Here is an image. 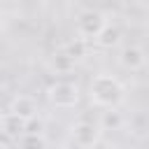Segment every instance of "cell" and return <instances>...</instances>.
<instances>
[{
	"mask_svg": "<svg viewBox=\"0 0 149 149\" xmlns=\"http://www.w3.org/2000/svg\"><path fill=\"white\" fill-rule=\"evenodd\" d=\"M126 98V91H123V84L109 74V72H98L91 77L88 81V100L95 105V107H102V109H109V107H119Z\"/></svg>",
	"mask_w": 149,
	"mask_h": 149,
	"instance_id": "1",
	"label": "cell"
},
{
	"mask_svg": "<svg viewBox=\"0 0 149 149\" xmlns=\"http://www.w3.org/2000/svg\"><path fill=\"white\" fill-rule=\"evenodd\" d=\"M107 23V16L100 12V9H81L74 19V30H77V37L81 40H95L98 33L105 28Z\"/></svg>",
	"mask_w": 149,
	"mask_h": 149,
	"instance_id": "2",
	"label": "cell"
},
{
	"mask_svg": "<svg viewBox=\"0 0 149 149\" xmlns=\"http://www.w3.org/2000/svg\"><path fill=\"white\" fill-rule=\"evenodd\" d=\"M47 98L54 107H61V109H72L77 107L79 102V88L77 84L72 81H54L49 88H47Z\"/></svg>",
	"mask_w": 149,
	"mask_h": 149,
	"instance_id": "3",
	"label": "cell"
},
{
	"mask_svg": "<svg viewBox=\"0 0 149 149\" xmlns=\"http://www.w3.org/2000/svg\"><path fill=\"white\" fill-rule=\"evenodd\" d=\"M100 135H102V128L93 121H77L72 126V142L79 149H93L100 142Z\"/></svg>",
	"mask_w": 149,
	"mask_h": 149,
	"instance_id": "4",
	"label": "cell"
},
{
	"mask_svg": "<svg viewBox=\"0 0 149 149\" xmlns=\"http://www.w3.org/2000/svg\"><path fill=\"white\" fill-rule=\"evenodd\" d=\"M119 65L128 72H137L147 65V51L137 44H128V47H121L119 49V56H116Z\"/></svg>",
	"mask_w": 149,
	"mask_h": 149,
	"instance_id": "5",
	"label": "cell"
},
{
	"mask_svg": "<svg viewBox=\"0 0 149 149\" xmlns=\"http://www.w3.org/2000/svg\"><path fill=\"white\" fill-rule=\"evenodd\" d=\"M7 109L14 112L16 116H21L23 121H30V119L37 116V102H35V98L28 95V93H16V95H12Z\"/></svg>",
	"mask_w": 149,
	"mask_h": 149,
	"instance_id": "6",
	"label": "cell"
},
{
	"mask_svg": "<svg viewBox=\"0 0 149 149\" xmlns=\"http://www.w3.org/2000/svg\"><path fill=\"white\" fill-rule=\"evenodd\" d=\"M100 49H114V47H119V42H121V28L116 26V23H105V28L98 33V37L93 40Z\"/></svg>",
	"mask_w": 149,
	"mask_h": 149,
	"instance_id": "7",
	"label": "cell"
},
{
	"mask_svg": "<svg viewBox=\"0 0 149 149\" xmlns=\"http://www.w3.org/2000/svg\"><path fill=\"white\" fill-rule=\"evenodd\" d=\"M0 128H2V133H5V135H9V137H14V140H16V137L26 130V121H23L21 116H16L14 112H9V109H7V112L2 114V119H0Z\"/></svg>",
	"mask_w": 149,
	"mask_h": 149,
	"instance_id": "8",
	"label": "cell"
},
{
	"mask_svg": "<svg viewBox=\"0 0 149 149\" xmlns=\"http://www.w3.org/2000/svg\"><path fill=\"white\" fill-rule=\"evenodd\" d=\"M16 149H49L44 133H21L16 137Z\"/></svg>",
	"mask_w": 149,
	"mask_h": 149,
	"instance_id": "9",
	"label": "cell"
},
{
	"mask_svg": "<svg viewBox=\"0 0 149 149\" xmlns=\"http://www.w3.org/2000/svg\"><path fill=\"white\" fill-rule=\"evenodd\" d=\"M74 58L72 56H68L63 49L61 51H56L54 56H51V61H49V68L56 72V74H68V72H72L74 70Z\"/></svg>",
	"mask_w": 149,
	"mask_h": 149,
	"instance_id": "10",
	"label": "cell"
},
{
	"mask_svg": "<svg viewBox=\"0 0 149 149\" xmlns=\"http://www.w3.org/2000/svg\"><path fill=\"white\" fill-rule=\"evenodd\" d=\"M98 126H100L102 130H119V128L123 126V114H121L116 107H109V109L102 112Z\"/></svg>",
	"mask_w": 149,
	"mask_h": 149,
	"instance_id": "11",
	"label": "cell"
},
{
	"mask_svg": "<svg viewBox=\"0 0 149 149\" xmlns=\"http://www.w3.org/2000/svg\"><path fill=\"white\" fill-rule=\"evenodd\" d=\"M63 51H65L68 56H72L74 61H79V58H84V56H86V40L74 37V40H70V42L63 47Z\"/></svg>",
	"mask_w": 149,
	"mask_h": 149,
	"instance_id": "12",
	"label": "cell"
},
{
	"mask_svg": "<svg viewBox=\"0 0 149 149\" xmlns=\"http://www.w3.org/2000/svg\"><path fill=\"white\" fill-rule=\"evenodd\" d=\"M26 130L28 133H42V121L35 116V119H30V121H26ZM23 130V133H26Z\"/></svg>",
	"mask_w": 149,
	"mask_h": 149,
	"instance_id": "13",
	"label": "cell"
},
{
	"mask_svg": "<svg viewBox=\"0 0 149 149\" xmlns=\"http://www.w3.org/2000/svg\"><path fill=\"white\" fill-rule=\"evenodd\" d=\"M2 26H5V12L0 9V30H2Z\"/></svg>",
	"mask_w": 149,
	"mask_h": 149,
	"instance_id": "14",
	"label": "cell"
},
{
	"mask_svg": "<svg viewBox=\"0 0 149 149\" xmlns=\"http://www.w3.org/2000/svg\"><path fill=\"white\" fill-rule=\"evenodd\" d=\"M56 149H68V147H65V144H58V147H56Z\"/></svg>",
	"mask_w": 149,
	"mask_h": 149,
	"instance_id": "15",
	"label": "cell"
}]
</instances>
